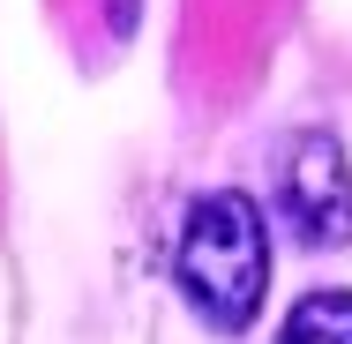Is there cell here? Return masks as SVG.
Instances as JSON below:
<instances>
[{
	"label": "cell",
	"instance_id": "6da1fadb",
	"mask_svg": "<svg viewBox=\"0 0 352 344\" xmlns=\"http://www.w3.org/2000/svg\"><path fill=\"white\" fill-rule=\"evenodd\" d=\"M173 277H180L188 307H195L210 330H248L255 307H263V284H270V232H263V209L248 203L240 187H217L203 203H188Z\"/></svg>",
	"mask_w": 352,
	"mask_h": 344
},
{
	"label": "cell",
	"instance_id": "7a4b0ae2",
	"mask_svg": "<svg viewBox=\"0 0 352 344\" xmlns=\"http://www.w3.org/2000/svg\"><path fill=\"white\" fill-rule=\"evenodd\" d=\"M278 203H285V225L300 232V247H345L352 240V165L338 135L307 128V135L285 142Z\"/></svg>",
	"mask_w": 352,
	"mask_h": 344
},
{
	"label": "cell",
	"instance_id": "3957f363",
	"mask_svg": "<svg viewBox=\"0 0 352 344\" xmlns=\"http://www.w3.org/2000/svg\"><path fill=\"white\" fill-rule=\"evenodd\" d=\"M278 344H352V292H307L285 314Z\"/></svg>",
	"mask_w": 352,
	"mask_h": 344
}]
</instances>
